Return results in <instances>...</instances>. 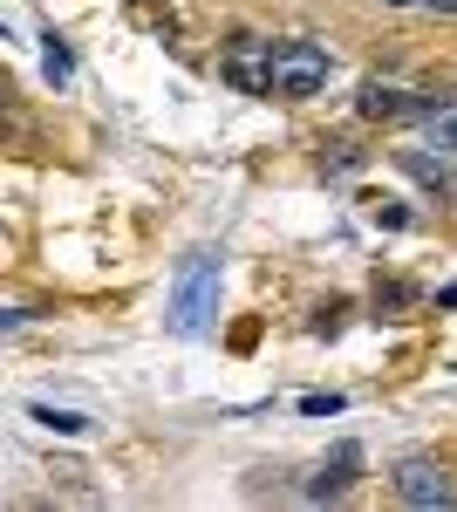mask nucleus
Masks as SVG:
<instances>
[{"label":"nucleus","instance_id":"1","mask_svg":"<svg viewBox=\"0 0 457 512\" xmlns=\"http://www.w3.org/2000/svg\"><path fill=\"white\" fill-rule=\"evenodd\" d=\"M212 315H219V260L212 253H191L178 267V287H171V335H212Z\"/></svg>","mask_w":457,"mask_h":512},{"label":"nucleus","instance_id":"2","mask_svg":"<svg viewBox=\"0 0 457 512\" xmlns=\"http://www.w3.org/2000/svg\"><path fill=\"white\" fill-rule=\"evenodd\" d=\"M335 76V55L321 41H273V96H321Z\"/></svg>","mask_w":457,"mask_h":512},{"label":"nucleus","instance_id":"3","mask_svg":"<svg viewBox=\"0 0 457 512\" xmlns=\"http://www.w3.org/2000/svg\"><path fill=\"white\" fill-rule=\"evenodd\" d=\"M219 76H226L239 96H273V41H260V35H232L226 62H219Z\"/></svg>","mask_w":457,"mask_h":512},{"label":"nucleus","instance_id":"4","mask_svg":"<svg viewBox=\"0 0 457 512\" xmlns=\"http://www.w3.org/2000/svg\"><path fill=\"white\" fill-rule=\"evenodd\" d=\"M396 499H403V506H417V512L457 506L451 478L437 472V465H430V458H403V465H396Z\"/></svg>","mask_w":457,"mask_h":512},{"label":"nucleus","instance_id":"5","mask_svg":"<svg viewBox=\"0 0 457 512\" xmlns=\"http://www.w3.org/2000/svg\"><path fill=\"white\" fill-rule=\"evenodd\" d=\"M355 110H362L369 123H403V117H423V103L410 96V89H396V82H362Z\"/></svg>","mask_w":457,"mask_h":512},{"label":"nucleus","instance_id":"6","mask_svg":"<svg viewBox=\"0 0 457 512\" xmlns=\"http://www.w3.org/2000/svg\"><path fill=\"white\" fill-rule=\"evenodd\" d=\"M355 472H362V444H335V458H328L321 478L307 485V499H342L348 485H355Z\"/></svg>","mask_w":457,"mask_h":512},{"label":"nucleus","instance_id":"7","mask_svg":"<svg viewBox=\"0 0 457 512\" xmlns=\"http://www.w3.org/2000/svg\"><path fill=\"white\" fill-rule=\"evenodd\" d=\"M423 144L430 151H457V96H444L437 110H423Z\"/></svg>","mask_w":457,"mask_h":512},{"label":"nucleus","instance_id":"8","mask_svg":"<svg viewBox=\"0 0 457 512\" xmlns=\"http://www.w3.org/2000/svg\"><path fill=\"white\" fill-rule=\"evenodd\" d=\"M28 417H35L41 431H55V437H89V431H96V424H89L82 410H55V403H35Z\"/></svg>","mask_w":457,"mask_h":512},{"label":"nucleus","instance_id":"9","mask_svg":"<svg viewBox=\"0 0 457 512\" xmlns=\"http://www.w3.org/2000/svg\"><path fill=\"white\" fill-rule=\"evenodd\" d=\"M41 76H48V82H69V76H76V62H69V48H62L55 35H48V48H41Z\"/></svg>","mask_w":457,"mask_h":512},{"label":"nucleus","instance_id":"10","mask_svg":"<svg viewBox=\"0 0 457 512\" xmlns=\"http://www.w3.org/2000/svg\"><path fill=\"white\" fill-rule=\"evenodd\" d=\"M321 164L342 178V171H355V164H362V151H355V144H321Z\"/></svg>","mask_w":457,"mask_h":512},{"label":"nucleus","instance_id":"11","mask_svg":"<svg viewBox=\"0 0 457 512\" xmlns=\"http://www.w3.org/2000/svg\"><path fill=\"white\" fill-rule=\"evenodd\" d=\"M403 171H410V178H423V185H444V164H430L423 151H403Z\"/></svg>","mask_w":457,"mask_h":512},{"label":"nucleus","instance_id":"12","mask_svg":"<svg viewBox=\"0 0 457 512\" xmlns=\"http://www.w3.org/2000/svg\"><path fill=\"white\" fill-rule=\"evenodd\" d=\"M410 301H417V287H403V280L376 287V308H410Z\"/></svg>","mask_w":457,"mask_h":512},{"label":"nucleus","instance_id":"13","mask_svg":"<svg viewBox=\"0 0 457 512\" xmlns=\"http://www.w3.org/2000/svg\"><path fill=\"white\" fill-rule=\"evenodd\" d=\"M335 410H342V396H301V417H335Z\"/></svg>","mask_w":457,"mask_h":512},{"label":"nucleus","instance_id":"14","mask_svg":"<svg viewBox=\"0 0 457 512\" xmlns=\"http://www.w3.org/2000/svg\"><path fill=\"white\" fill-rule=\"evenodd\" d=\"M376 219H382V226H410V212H403L396 198H376Z\"/></svg>","mask_w":457,"mask_h":512},{"label":"nucleus","instance_id":"15","mask_svg":"<svg viewBox=\"0 0 457 512\" xmlns=\"http://www.w3.org/2000/svg\"><path fill=\"white\" fill-rule=\"evenodd\" d=\"M389 7H417V14H457V0H389Z\"/></svg>","mask_w":457,"mask_h":512},{"label":"nucleus","instance_id":"16","mask_svg":"<svg viewBox=\"0 0 457 512\" xmlns=\"http://www.w3.org/2000/svg\"><path fill=\"white\" fill-rule=\"evenodd\" d=\"M21 321H28V308H0V335H14Z\"/></svg>","mask_w":457,"mask_h":512},{"label":"nucleus","instance_id":"17","mask_svg":"<svg viewBox=\"0 0 457 512\" xmlns=\"http://www.w3.org/2000/svg\"><path fill=\"white\" fill-rule=\"evenodd\" d=\"M437 308H457V287H444V294H437Z\"/></svg>","mask_w":457,"mask_h":512}]
</instances>
